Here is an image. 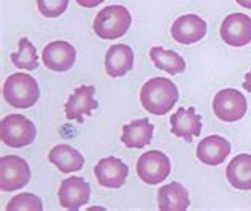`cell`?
Masks as SVG:
<instances>
[{
	"instance_id": "cell-9",
	"label": "cell",
	"mask_w": 251,
	"mask_h": 211,
	"mask_svg": "<svg viewBox=\"0 0 251 211\" xmlns=\"http://www.w3.org/2000/svg\"><path fill=\"white\" fill-rule=\"evenodd\" d=\"M57 197L62 208L76 211L86 203H89L91 186L81 176L65 178V180H62L61 186H59Z\"/></svg>"
},
{
	"instance_id": "cell-7",
	"label": "cell",
	"mask_w": 251,
	"mask_h": 211,
	"mask_svg": "<svg viewBox=\"0 0 251 211\" xmlns=\"http://www.w3.org/2000/svg\"><path fill=\"white\" fill-rule=\"evenodd\" d=\"M135 170L138 178L143 183L150 184V186H154V184H159L164 180H167L172 165L166 154L157 149H153L148 151V153H143L138 157Z\"/></svg>"
},
{
	"instance_id": "cell-4",
	"label": "cell",
	"mask_w": 251,
	"mask_h": 211,
	"mask_svg": "<svg viewBox=\"0 0 251 211\" xmlns=\"http://www.w3.org/2000/svg\"><path fill=\"white\" fill-rule=\"evenodd\" d=\"M37 127L24 115H8L0 124V138L10 148H24L34 143Z\"/></svg>"
},
{
	"instance_id": "cell-15",
	"label": "cell",
	"mask_w": 251,
	"mask_h": 211,
	"mask_svg": "<svg viewBox=\"0 0 251 211\" xmlns=\"http://www.w3.org/2000/svg\"><path fill=\"white\" fill-rule=\"evenodd\" d=\"M197 159L210 167L223 164L230 154V143L221 135H208L197 144Z\"/></svg>"
},
{
	"instance_id": "cell-23",
	"label": "cell",
	"mask_w": 251,
	"mask_h": 211,
	"mask_svg": "<svg viewBox=\"0 0 251 211\" xmlns=\"http://www.w3.org/2000/svg\"><path fill=\"white\" fill-rule=\"evenodd\" d=\"M42 211L43 210V202L40 197L30 192H23L18 194L16 197L8 202L6 205V211Z\"/></svg>"
},
{
	"instance_id": "cell-10",
	"label": "cell",
	"mask_w": 251,
	"mask_h": 211,
	"mask_svg": "<svg viewBox=\"0 0 251 211\" xmlns=\"http://www.w3.org/2000/svg\"><path fill=\"white\" fill-rule=\"evenodd\" d=\"M172 38L180 45H193L207 35V23L194 13L178 16L170 27Z\"/></svg>"
},
{
	"instance_id": "cell-22",
	"label": "cell",
	"mask_w": 251,
	"mask_h": 211,
	"mask_svg": "<svg viewBox=\"0 0 251 211\" xmlns=\"http://www.w3.org/2000/svg\"><path fill=\"white\" fill-rule=\"evenodd\" d=\"M11 62L16 65L18 69L24 70H35L38 67V56L35 46L29 42V38L23 37L18 43V51L11 52Z\"/></svg>"
},
{
	"instance_id": "cell-19",
	"label": "cell",
	"mask_w": 251,
	"mask_h": 211,
	"mask_svg": "<svg viewBox=\"0 0 251 211\" xmlns=\"http://www.w3.org/2000/svg\"><path fill=\"white\" fill-rule=\"evenodd\" d=\"M48 161L59 168L62 173H74L84 165V157L78 149L70 144H57L48 153Z\"/></svg>"
},
{
	"instance_id": "cell-26",
	"label": "cell",
	"mask_w": 251,
	"mask_h": 211,
	"mask_svg": "<svg viewBox=\"0 0 251 211\" xmlns=\"http://www.w3.org/2000/svg\"><path fill=\"white\" fill-rule=\"evenodd\" d=\"M243 89L251 92V70L245 75V81H243Z\"/></svg>"
},
{
	"instance_id": "cell-24",
	"label": "cell",
	"mask_w": 251,
	"mask_h": 211,
	"mask_svg": "<svg viewBox=\"0 0 251 211\" xmlns=\"http://www.w3.org/2000/svg\"><path fill=\"white\" fill-rule=\"evenodd\" d=\"M38 11L46 18H57L65 13L69 0H37Z\"/></svg>"
},
{
	"instance_id": "cell-5",
	"label": "cell",
	"mask_w": 251,
	"mask_h": 211,
	"mask_svg": "<svg viewBox=\"0 0 251 211\" xmlns=\"http://www.w3.org/2000/svg\"><path fill=\"white\" fill-rule=\"evenodd\" d=\"M30 181V167L25 159L15 154L0 159V189L13 192L27 186Z\"/></svg>"
},
{
	"instance_id": "cell-8",
	"label": "cell",
	"mask_w": 251,
	"mask_h": 211,
	"mask_svg": "<svg viewBox=\"0 0 251 211\" xmlns=\"http://www.w3.org/2000/svg\"><path fill=\"white\" fill-rule=\"evenodd\" d=\"M220 35L229 46H247L251 42V18L243 13H230L221 23Z\"/></svg>"
},
{
	"instance_id": "cell-14",
	"label": "cell",
	"mask_w": 251,
	"mask_h": 211,
	"mask_svg": "<svg viewBox=\"0 0 251 211\" xmlns=\"http://www.w3.org/2000/svg\"><path fill=\"white\" fill-rule=\"evenodd\" d=\"M170 132L178 138H183L188 143L193 141L194 137H199L202 132L201 115L196 113V110L191 108H178L170 116Z\"/></svg>"
},
{
	"instance_id": "cell-1",
	"label": "cell",
	"mask_w": 251,
	"mask_h": 211,
	"mask_svg": "<svg viewBox=\"0 0 251 211\" xmlns=\"http://www.w3.org/2000/svg\"><path fill=\"white\" fill-rule=\"evenodd\" d=\"M178 98H180V92L176 84L164 76L151 78L140 89L142 107L154 116L167 115L178 102Z\"/></svg>"
},
{
	"instance_id": "cell-2",
	"label": "cell",
	"mask_w": 251,
	"mask_h": 211,
	"mask_svg": "<svg viewBox=\"0 0 251 211\" xmlns=\"http://www.w3.org/2000/svg\"><path fill=\"white\" fill-rule=\"evenodd\" d=\"M132 24L130 11L123 5H110L97 13L94 18L96 35L102 40H116L127 34Z\"/></svg>"
},
{
	"instance_id": "cell-25",
	"label": "cell",
	"mask_w": 251,
	"mask_h": 211,
	"mask_svg": "<svg viewBox=\"0 0 251 211\" xmlns=\"http://www.w3.org/2000/svg\"><path fill=\"white\" fill-rule=\"evenodd\" d=\"M103 2H105V0H76V3L84 6V8H94V6L100 5Z\"/></svg>"
},
{
	"instance_id": "cell-18",
	"label": "cell",
	"mask_w": 251,
	"mask_h": 211,
	"mask_svg": "<svg viewBox=\"0 0 251 211\" xmlns=\"http://www.w3.org/2000/svg\"><path fill=\"white\" fill-rule=\"evenodd\" d=\"M189 205V194L180 183L166 184L157 192V208L161 211H184Z\"/></svg>"
},
{
	"instance_id": "cell-6",
	"label": "cell",
	"mask_w": 251,
	"mask_h": 211,
	"mask_svg": "<svg viewBox=\"0 0 251 211\" xmlns=\"http://www.w3.org/2000/svg\"><path fill=\"white\" fill-rule=\"evenodd\" d=\"M213 113L220 121L224 122H237L247 115L248 103L245 95L240 91L227 88L221 89L213 98Z\"/></svg>"
},
{
	"instance_id": "cell-27",
	"label": "cell",
	"mask_w": 251,
	"mask_h": 211,
	"mask_svg": "<svg viewBox=\"0 0 251 211\" xmlns=\"http://www.w3.org/2000/svg\"><path fill=\"white\" fill-rule=\"evenodd\" d=\"M235 2L239 3L240 6H243V8L251 10V0H235Z\"/></svg>"
},
{
	"instance_id": "cell-16",
	"label": "cell",
	"mask_w": 251,
	"mask_h": 211,
	"mask_svg": "<svg viewBox=\"0 0 251 211\" xmlns=\"http://www.w3.org/2000/svg\"><path fill=\"white\" fill-rule=\"evenodd\" d=\"M134 51L129 45H113L105 54V71L110 78H121L134 67Z\"/></svg>"
},
{
	"instance_id": "cell-12",
	"label": "cell",
	"mask_w": 251,
	"mask_h": 211,
	"mask_svg": "<svg viewBox=\"0 0 251 211\" xmlns=\"http://www.w3.org/2000/svg\"><path fill=\"white\" fill-rule=\"evenodd\" d=\"M76 51L69 42L57 40L51 42L43 48V64L46 69L51 71H57V73H65L69 71L75 64Z\"/></svg>"
},
{
	"instance_id": "cell-21",
	"label": "cell",
	"mask_w": 251,
	"mask_h": 211,
	"mask_svg": "<svg viewBox=\"0 0 251 211\" xmlns=\"http://www.w3.org/2000/svg\"><path fill=\"white\" fill-rule=\"evenodd\" d=\"M150 59L156 69L167 71L169 75H178L186 70V62L176 51L164 49L161 46H153L150 49Z\"/></svg>"
},
{
	"instance_id": "cell-17",
	"label": "cell",
	"mask_w": 251,
	"mask_h": 211,
	"mask_svg": "<svg viewBox=\"0 0 251 211\" xmlns=\"http://www.w3.org/2000/svg\"><path fill=\"white\" fill-rule=\"evenodd\" d=\"M154 134V126L148 121V117H140L123 127L121 141L126 148L142 149L151 143Z\"/></svg>"
},
{
	"instance_id": "cell-13",
	"label": "cell",
	"mask_w": 251,
	"mask_h": 211,
	"mask_svg": "<svg viewBox=\"0 0 251 211\" xmlns=\"http://www.w3.org/2000/svg\"><path fill=\"white\" fill-rule=\"evenodd\" d=\"M94 175L97 183L102 188L107 189H120L126 183V178L129 175V167L126 164L118 159V157H103L97 162L94 167Z\"/></svg>"
},
{
	"instance_id": "cell-3",
	"label": "cell",
	"mask_w": 251,
	"mask_h": 211,
	"mask_svg": "<svg viewBox=\"0 0 251 211\" xmlns=\"http://www.w3.org/2000/svg\"><path fill=\"white\" fill-rule=\"evenodd\" d=\"M3 98L15 108H30L40 98V88L34 76L13 73L3 83Z\"/></svg>"
},
{
	"instance_id": "cell-11",
	"label": "cell",
	"mask_w": 251,
	"mask_h": 211,
	"mask_svg": "<svg viewBox=\"0 0 251 211\" xmlns=\"http://www.w3.org/2000/svg\"><path fill=\"white\" fill-rule=\"evenodd\" d=\"M96 86H80L75 92L69 97V100L64 105L65 117L83 122L84 116H89L96 108H99V102L94 98Z\"/></svg>"
},
{
	"instance_id": "cell-20",
	"label": "cell",
	"mask_w": 251,
	"mask_h": 211,
	"mask_svg": "<svg viewBox=\"0 0 251 211\" xmlns=\"http://www.w3.org/2000/svg\"><path fill=\"white\" fill-rule=\"evenodd\" d=\"M226 178L237 190H251V154H239L226 167Z\"/></svg>"
}]
</instances>
